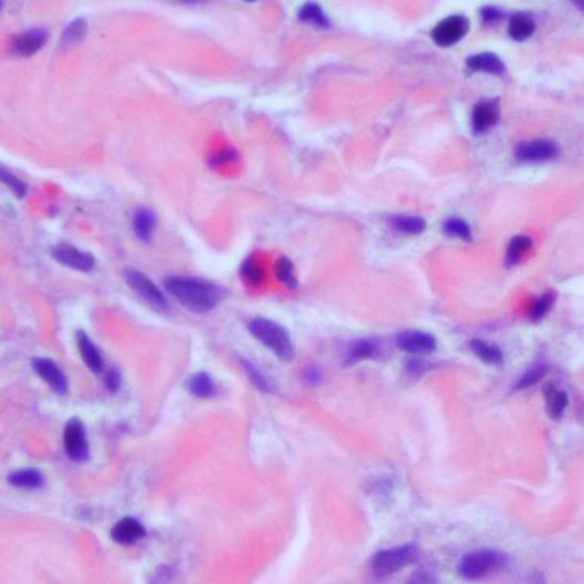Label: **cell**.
<instances>
[{
	"instance_id": "obj_1",
	"label": "cell",
	"mask_w": 584,
	"mask_h": 584,
	"mask_svg": "<svg viewBox=\"0 0 584 584\" xmlns=\"http://www.w3.org/2000/svg\"><path fill=\"white\" fill-rule=\"evenodd\" d=\"M164 288L182 307L193 313L202 314L213 310L221 300V289L210 281L191 277H169Z\"/></svg>"
},
{
	"instance_id": "obj_2",
	"label": "cell",
	"mask_w": 584,
	"mask_h": 584,
	"mask_svg": "<svg viewBox=\"0 0 584 584\" xmlns=\"http://www.w3.org/2000/svg\"><path fill=\"white\" fill-rule=\"evenodd\" d=\"M248 330L256 340L261 341L266 347H269L278 358L285 362L294 360L296 349H294L291 336H289L285 327L267 318H255L250 321Z\"/></svg>"
},
{
	"instance_id": "obj_3",
	"label": "cell",
	"mask_w": 584,
	"mask_h": 584,
	"mask_svg": "<svg viewBox=\"0 0 584 584\" xmlns=\"http://www.w3.org/2000/svg\"><path fill=\"white\" fill-rule=\"evenodd\" d=\"M510 557L497 550H477L466 554L459 562V575L464 580H482L491 573L507 569Z\"/></svg>"
},
{
	"instance_id": "obj_4",
	"label": "cell",
	"mask_w": 584,
	"mask_h": 584,
	"mask_svg": "<svg viewBox=\"0 0 584 584\" xmlns=\"http://www.w3.org/2000/svg\"><path fill=\"white\" fill-rule=\"evenodd\" d=\"M419 557V548L414 543H408L398 548L382 550L373 556L371 572L376 578H389L400 572L403 567L411 565Z\"/></svg>"
},
{
	"instance_id": "obj_5",
	"label": "cell",
	"mask_w": 584,
	"mask_h": 584,
	"mask_svg": "<svg viewBox=\"0 0 584 584\" xmlns=\"http://www.w3.org/2000/svg\"><path fill=\"white\" fill-rule=\"evenodd\" d=\"M63 447H65L67 457L74 463H84L89 459L90 450L87 435H85L84 423L74 417L68 420L63 431Z\"/></svg>"
},
{
	"instance_id": "obj_6",
	"label": "cell",
	"mask_w": 584,
	"mask_h": 584,
	"mask_svg": "<svg viewBox=\"0 0 584 584\" xmlns=\"http://www.w3.org/2000/svg\"><path fill=\"white\" fill-rule=\"evenodd\" d=\"M125 280L128 286L146 300L150 307L158 310V312H164V310L168 308V299H166L164 294L160 291V288L150 280L146 273L135 269H128L125 272Z\"/></svg>"
},
{
	"instance_id": "obj_7",
	"label": "cell",
	"mask_w": 584,
	"mask_h": 584,
	"mask_svg": "<svg viewBox=\"0 0 584 584\" xmlns=\"http://www.w3.org/2000/svg\"><path fill=\"white\" fill-rule=\"evenodd\" d=\"M559 155V146L553 139H532L515 147V158L523 163L550 162Z\"/></svg>"
},
{
	"instance_id": "obj_8",
	"label": "cell",
	"mask_w": 584,
	"mask_h": 584,
	"mask_svg": "<svg viewBox=\"0 0 584 584\" xmlns=\"http://www.w3.org/2000/svg\"><path fill=\"white\" fill-rule=\"evenodd\" d=\"M469 30V19L463 14H452L442 19L435 29H433V40L439 46H453L462 41Z\"/></svg>"
},
{
	"instance_id": "obj_9",
	"label": "cell",
	"mask_w": 584,
	"mask_h": 584,
	"mask_svg": "<svg viewBox=\"0 0 584 584\" xmlns=\"http://www.w3.org/2000/svg\"><path fill=\"white\" fill-rule=\"evenodd\" d=\"M395 345L400 351L412 354V356H425L433 354L437 347V341L433 335L419 330H404L396 335Z\"/></svg>"
},
{
	"instance_id": "obj_10",
	"label": "cell",
	"mask_w": 584,
	"mask_h": 584,
	"mask_svg": "<svg viewBox=\"0 0 584 584\" xmlns=\"http://www.w3.org/2000/svg\"><path fill=\"white\" fill-rule=\"evenodd\" d=\"M52 258L69 269L79 272H90L95 267V258L87 251H83L69 244H58L52 250Z\"/></svg>"
},
{
	"instance_id": "obj_11",
	"label": "cell",
	"mask_w": 584,
	"mask_h": 584,
	"mask_svg": "<svg viewBox=\"0 0 584 584\" xmlns=\"http://www.w3.org/2000/svg\"><path fill=\"white\" fill-rule=\"evenodd\" d=\"M35 373L50 385L58 395H65L68 392V380L63 371L58 368L57 363H54L50 358H35L32 362Z\"/></svg>"
},
{
	"instance_id": "obj_12",
	"label": "cell",
	"mask_w": 584,
	"mask_h": 584,
	"mask_svg": "<svg viewBox=\"0 0 584 584\" xmlns=\"http://www.w3.org/2000/svg\"><path fill=\"white\" fill-rule=\"evenodd\" d=\"M499 100H482L473 112V128L475 133H486L499 122Z\"/></svg>"
},
{
	"instance_id": "obj_13",
	"label": "cell",
	"mask_w": 584,
	"mask_h": 584,
	"mask_svg": "<svg viewBox=\"0 0 584 584\" xmlns=\"http://www.w3.org/2000/svg\"><path fill=\"white\" fill-rule=\"evenodd\" d=\"M146 535V529L136 518L125 517L119 519L111 529V537L119 545H133Z\"/></svg>"
},
{
	"instance_id": "obj_14",
	"label": "cell",
	"mask_w": 584,
	"mask_h": 584,
	"mask_svg": "<svg viewBox=\"0 0 584 584\" xmlns=\"http://www.w3.org/2000/svg\"><path fill=\"white\" fill-rule=\"evenodd\" d=\"M47 40V32L45 29L35 28L24 34L16 35L13 39V51L19 56H32L45 46Z\"/></svg>"
},
{
	"instance_id": "obj_15",
	"label": "cell",
	"mask_w": 584,
	"mask_h": 584,
	"mask_svg": "<svg viewBox=\"0 0 584 584\" xmlns=\"http://www.w3.org/2000/svg\"><path fill=\"white\" fill-rule=\"evenodd\" d=\"M380 354V345L376 340L371 338H360L352 341L349 345V349L346 352V365H356V363L362 360H371V358H378Z\"/></svg>"
},
{
	"instance_id": "obj_16",
	"label": "cell",
	"mask_w": 584,
	"mask_h": 584,
	"mask_svg": "<svg viewBox=\"0 0 584 584\" xmlns=\"http://www.w3.org/2000/svg\"><path fill=\"white\" fill-rule=\"evenodd\" d=\"M76 341L79 352L85 365L92 373H101L103 371V357L98 351V347L94 345V341L90 340V336L85 334L84 330H79L76 334Z\"/></svg>"
},
{
	"instance_id": "obj_17",
	"label": "cell",
	"mask_w": 584,
	"mask_h": 584,
	"mask_svg": "<svg viewBox=\"0 0 584 584\" xmlns=\"http://www.w3.org/2000/svg\"><path fill=\"white\" fill-rule=\"evenodd\" d=\"M466 65L473 72H484V73H491V74H501L506 73V65L499 57L493 52H480V54L471 56L466 58Z\"/></svg>"
},
{
	"instance_id": "obj_18",
	"label": "cell",
	"mask_w": 584,
	"mask_h": 584,
	"mask_svg": "<svg viewBox=\"0 0 584 584\" xmlns=\"http://www.w3.org/2000/svg\"><path fill=\"white\" fill-rule=\"evenodd\" d=\"M155 226H157V215L150 208H138L133 215V231L142 242H150Z\"/></svg>"
},
{
	"instance_id": "obj_19",
	"label": "cell",
	"mask_w": 584,
	"mask_h": 584,
	"mask_svg": "<svg viewBox=\"0 0 584 584\" xmlns=\"http://www.w3.org/2000/svg\"><path fill=\"white\" fill-rule=\"evenodd\" d=\"M535 21L529 13H515L508 23V35L515 41H526L534 35Z\"/></svg>"
},
{
	"instance_id": "obj_20",
	"label": "cell",
	"mask_w": 584,
	"mask_h": 584,
	"mask_svg": "<svg viewBox=\"0 0 584 584\" xmlns=\"http://www.w3.org/2000/svg\"><path fill=\"white\" fill-rule=\"evenodd\" d=\"M389 226L395 229V231L403 232V234H422L425 231L426 223L422 217L415 215H392L387 219Z\"/></svg>"
},
{
	"instance_id": "obj_21",
	"label": "cell",
	"mask_w": 584,
	"mask_h": 584,
	"mask_svg": "<svg viewBox=\"0 0 584 584\" xmlns=\"http://www.w3.org/2000/svg\"><path fill=\"white\" fill-rule=\"evenodd\" d=\"M545 398L548 403V412L554 420L562 419L564 412L569 406V396L564 390H559L556 385L550 384L545 387Z\"/></svg>"
},
{
	"instance_id": "obj_22",
	"label": "cell",
	"mask_w": 584,
	"mask_h": 584,
	"mask_svg": "<svg viewBox=\"0 0 584 584\" xmlns=\"http://www.w3.org/2000/svg\"><path fill=\"white\" fill-rule=\"evenodd\" d=\"M471 351H473L480 360L493 367H501L504 363V356L499 347L495 345H490L484 340H473L469 343Z\"/></svg>"
},
{
	"instance_id": "obj_23",
	"label": "cell",
	"mask_w": 584,
	"mask_h": 584,
	"mask_svg": "<svg viewBox=\"0 0 584 584\" xmlns=\"http://www.w3.org/2000/svg\"><path fill=\"white\" fill-rule=\"evenodd\" d=\"M186 389L197 398H210L217 393V385L207 373H196L186 380Z\"/></svg>"
},
{
	"instance_id": "obj_24",
	"label": "cell",
	"mask_w": 584,
	"mask_h": 584,
	"mask_svg": "<svg viewBox=\"0 0 584 584\" xmlns=\"http://www.w3.org/2000/svg\"><path fill=\"white\" fill-rule=\"evenodd\" d=\"M85 35H87V21L84 18L74 19L67 25V29L63 30L61 47L62 50H68V47L76 46L85 39Z\"/></svg>"
},
{
	"instance_id": "obj_25",
	"label": "cell",
	"mask_w": 584,
	"mask_h": 584,
	"mask_svg": "<svg viewBox=\"0 0 584 584\" xmlns=\"http://www.w3.org/2000/svg\"><path fill=\"white\" fill-rule=\"evenodd\" d=\"M8 484L19 488H40L45 484V479L40 471L36 469H23L8 475Z\"/></svg>"
},
{
	"instance_id": "obj_26",
	"label": "cell",
	"mask_w": 584,
	"mask_h": 584,
	"mask_svg": "<svg viewBox=\"0 0 584 584\" xmlns=\"http://www.w3.org/2000/svg\"><path fill=\"white\" fill-rule=\"evenodd\" d=\"M550 368L546 363L540 362V363H534L532 367H530L526 373L523 374L521 378L517 380L515 387H513V392H523V390L534 387L535 384H539L540 380H542L546 374H548Z\"/></svg>"
},
{
	"instance_id": "obj_27",
	"label": "cell",
	"mask_w": 584,
	"mask_h": 584,
	"mask_svg": "<svg viewBox=\"0 0 584 584\" xmlns=\"http://www.w3.org/2000/svg\"><path fill=\"white\" fill-rule=\"evenodd\" d=\"M299 19L303 21V23L316 25V28H321V29H329L330 28V21L327 19V16L323 12V8H321L318 3H313V2L305 3L303 7L299 10Z\"/></svg>"
},
{
	"instance_id": "obj_28",
	"label": "cell",
	"mask_w": 584,
	"mask_h": 584,
	"mask_svg": "<svg viewBox=\"0 0 584 584\" xmlns=\"http://www.w3.org/2000/svg\"><path fill=\"white\" fill-rule=\"evenodd\" d=\"M530 246H532V239L528 237V235H515V237L510 240V245H508L507 248V266L512 267L518 264V262L524 258V255L530 250Z\"/></svg>"
},
{
	"instance_id": "obj_29",
	"label": "cell",
	"mask_w": 584,
	"mask_h": 584,
	"mask_svg": "<svg viewBox=\"0 0 584 584\" xmlns=\"http://www.w3.org/2000/svg\"><path fill=\"white\" fill-rule=\"evenodd\" d=\"M442 231L452 239H459L463 242H473V231H471L469 224L458 217L447 218L442 224Z\"/></svg>"
},
{
	"instance_id": "obj_30",
	"label": "cell",
	"mask_w": 584,
	"mask_h": 584,
	"mask_svg": "<svg viewBox=\"0 0 584 584\" xmlns=\"http://www.w3.org/2000/svg\"><path fill=\"white\" fill-rule=\"evenodd\" d=\"M242 367L245 369L246 376H248V379L251 380V384H253L256 389L261 390V392H264V393H272L273 392V385L269 380V378H267L266 374L255 365V363H251L248 360H242Z\"/></svg>"
},
{
	"instance_id": "obj_31",
	"label": "cell",
	"mask_w": 584,
	"mask_h": 584,
	"mask_svg": "<svg viewBox=\"0 0 584 584\" xmlns=\"http://www.w3.org/2000/svg\"><path fill=\"white\" fill-rule=\"evenodd\" d=\"M556 296L551 291L545 292L540 296L537 300H535L532 305V312H530V319L534 321V323H539V321H542L546 314L550 313V310L553 308L554 305Z\"/></svg>"
},
{
	"instance_id": "obj_32",
	"label": "cell",
	"mask_w": 584,
	"mask_h": 584,
	"mask_svg": "<svg viewBox=\"0 0 584 584\" xmlns=\"http://www.w3.org/2000/svg\"><path fill=\"white\" fill-rule=\"evenodd\" d=\"M277 277L278 280H280L283 285H286L289 289H297L299 281L296 272H294L292 262L288 258H281L277 262Z\"/></svg>"
},
{
	"instance_id": "obj_33",
	"label": "cell",
	"mask_w": 584,
	"mask_h": 584,
	"mask_svg": "<svg viewBox=\"0 0 584 584\" xmlns=\"http://www.w3.org/2000/svg\"><path fill=\"white\" fill-rule=\"evenodd\" d=\"M240 275H242L244 280L250 283V285H259L262 278H264L261 266L255 259H246L244 262L242 269H240Z\"/></svg>"
},
{
	"instance_id": "obj_34",
	"label": "cell",
	"mask_w": 584,
	"mask_h": 584,
	"mask_svg": "<svg viewBox=\"0 0 584 584\" xmlns=\"http://www.w3.org/2000/svg\"><path fill=\"white\" fill-rule=\"evenodd\" d=\"M0 182L8 186L10 190L13 191V195L16 197H24L25 193H28V186L21 179H18L14 174L10 173L7 169L0 168Z\"/></svg>"
},
{
	"instance_id": "obj_35",
	"label": "cell",
	"mask_w": 584,
	"mask_h": 584,
	"mask_svg": "<svg viewBox=\"0 0 584 584\" xmlns=\"http://www.w3.org/2000/svg\"><path fill=\"white\" fill-rule=\"evenodd\" d=\"M480 16L485 24H496L504 18V12L497 7H484L480 10Z\"/></svg>"
},
{
	"instance_id": "obj_36",
	"label": "cell",
	"mask_w": 584,
	"mask_h": 584,
	"mask_svg": "<svg viewBox=\"0 0 584 584\" xmlns=\"http://www.w3.org/2000/svg\"><path fill=\"white\" fill-rule=\"evenodd\" d=\"M120 384H122V378H120L119 371H117L116 368L109 369L108 374H106V389H108L109 392L116 393L117 390L120 389Z\"/></svg>"
},
{
	"instance_id": "obj_37",
	"label": "cell",
	"mask_w": 584,
	"mask_h": 584,
	"mask_svg": "<svg viewBox=\"0 0 584 584\" xmlns=\"http://www.w3.org/2000/svg\"><path fill=\"white\" fill-rule=\"evenodd\" d=\"M321 380H323V373H321L319 368H308L307 373H305V382L310 385H318L321 384Z\"/></svg>"
},
{
	"instance_id": "obj_38",
	"label": "cell",
	"mask_w": 584,
	"mask_h": 584,
	"mask_svg": "<svg viewBox=\"0 0 584 584\" xmlns=\"http://www.w3.org/2000/svg\"><path fill=\"white\" fill-rule=\"evenodd\" d=\"M0 10H2V2H0Z\"/></svg>"
}]
</instances>
